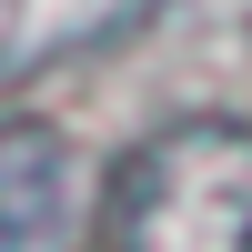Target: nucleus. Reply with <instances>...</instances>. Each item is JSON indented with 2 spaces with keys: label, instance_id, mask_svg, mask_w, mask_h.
<instances>
[{
  "label": "nucleus",
  "instance_id": "obj_1",
  "mask_svg": "<svg viewBox=\"0 0 252 252\" xmlns=\"http://www.w3.org/2000/svg\"><path fill=\"white\" fill-rule=\"evenodd\" d=\"M111 252H252V121H172L111 182Z\"/></svg>",
  "mask_w": 252,
  "mask_h": 252
},
{
  "label": "nucleus",
  "instance_id": "obj_2",
  "mask_svg": "<svg viewBox=\"0 0 252 252\" xmlns=\"http://www.w3.org/2000/svg\"><path fill=\"white\" fill-rule=\"evenodd\" d=\"M71 212V172H61L51 131H0V252H51Z\"/></svg>",
  "mask_w": 252,
  "mask_h": 252
}]
</instances>
